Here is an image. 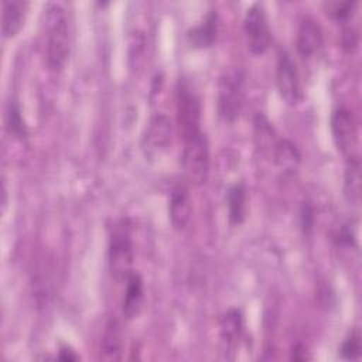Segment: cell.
Masks as SVG:
<instances>
[{"label": "cell", "mask_w": 362, "mask_h": 362, "mask_svg": "<svg viewBox=\"0 0 362 362\" xmlns=\"http://www.w3.org/2000/svg\"><path fill=\"white\" fill-rule=\"evenodd\" d=\"M276 85L280 98L294 106L301 96L297 65L287 51H280L276 65Z\"/></svg>", "instance_id": "8"}, {"label": "cell", "mask_w": 362, "mask_h": 362, "mask_svg": "<svg viewBox=\"0 0 362 362\" xmlns=\"http://www.w3.org/2000/svg\"><path fill=\"white\" fill-rule=\"evenodd\" d=\"M192 214L189 194L185 185L178 184L173 188L168 199V218L174 229L182 230L187 228Z\"/></svg>", "instance_id": "10"}, {"label": "cell", "mask_w": 362, "mask_h": 362, "mask_svg": "<svg viewBox=\"0 0 362 362\" xmlns=\"http://www.w3.org/2000/svg\"><path fill=\"white\" fill-rule=\"evenodd\" d=\"M322 30L313 17H304L297 31V51L301 57L308 58L317 54L322 47Z\"/></svg>", "instance_id": "11"}, {"label": "cell", "mask_w": 362, "mask_h": 362, "mask_svg": "<svg viewBox=\"0 0 362 362\" xmlns=\"http://www.w3.org/2000/svg\"><path fill=\"white\" fill-rule=\"evenodd\" d=\"M177 119L182 140L201 132V100L187 81H180L177 88Z\"/></svg>", "instance_id": "7"}, {"label": "cell", "mask_w": 362, "mask_h": 362, "mask_svg": "<svg viewBox=\"0 0 362 362\" xmlns=\"http://www.w3.org/2000/svg\"><path fill=\"white\" fill-rule=\"evenodd\" d=\"M181 164L187 180L192 185H204L209 175L211 156L209 141L206 134L201 130L184 140Z\"/></svg>", "instance_id": "3"}, {"label": "cell", "mask_w": 362, "mask_h": 362, "mask_svg": "<svg viewBox=\"0 0 362 362\" xmlns=\"http://www.w3.org/2000/svg\"><path fill=\"white\" fill-rule=\"evenodd\" d=\"M100 359L119 361L123 352V328L119 320H110L103 331L100 341Z\"/></svg>", "instance_id": "14"}, {"label": "cell", "mask_w": 362, "mask_h": 362, "mask_svg": "<svg viewBox=\"0 0 362 362\" xmlns=\"http://www.w3.org/2000/svg\"><path fill=\"white\" fill-rule=\"evenodd\" d=\"M6 127L18 139H25L27 127L21 116V110L16 102H10L6 112Z\"/></svg>", "instance_id": "20"}, {"label": "cell", "mask_w": 362, "mask_h": 362, "mask_svg": "<svg viewBox=\"0 0 362 362\" xmlns=\"http://www.w3.org/2000/svg\"><path fill=\"white\" fill-rule=\"evenodd\" d=\"M28 3L23 0L1 1V34L3 38H13L24 25Z\"/></svg>", "instance_id": "12"}, {"label": "cell", "mask_w": 362, "mask_h": 362, "mask_svg": "<svg viewBox=\"0 0 362 362\" xmlns=\"http://www.w3.org/2000/svg\"><path fill=\"white\" fill-rule=\"evenodd\" d=\"M243 34L247 49L253 55H263L272 44V33L262 3H253L245 13Z\"/></svg>", "instance_id": "5"}, {"label": "cell", "mask_w": 362, "mask_h": 362, "mask_svg": "<svg viewBox=\"0 0 362 362\" xmlns=\"http://www.w3.org/2000/svg\"><path fill=\"white\" fill-rule=\"evenodd\" d=\"M47 64L54 72L64 69L71 51V28L66 10L59 3H48L44 8Z\"/></svg>", "instance_id": "1"}, {"label": "cell", "mask_w": 362, "mask_h": 362, "mask_svg": "<svg viewBox=\"0 0 362 362\" xmlns=\"http://www.w3.org/2000/svg\"><path fill=\"white\" fill-rule=\"evenodd\" d=\"M243 331V315L238 308L228 310L219 321V337L226 351L235 349Z\"/></svg>", "instance_id": "15"}, {"label": "cell", "mask_w": 362, "mask_h": 362, "mask_svg": "<svg viewBox=\"0 0 362 362\" xmlns=\"http://www.w3.org/2000/svg\"><path fill=\"white\" fill-rule=\"evenodd\" d=\"M245 98V75L240 68H228L218 82V113L225 122H233L239 116Z\"/></svg>", "instance_id": "4"}, {"label": "cell", "mask_w": 362, "mask_h": 362, "mask_svg": "<svg viewBox=\"0 0 362 362\" xmlns=\"http://www.w3.org/2000/svg\"><path fill=\"white\" fill-rule=\"evenodd\" d=\"M226 204L230 223H242L246 209V187L243 182H236L229 187L226 192Z\"/></svg>", "instance_id": "19"}, {"label": "cell", "mask_w": 362, "mask_h": 362, "mask_svg": "<svg viewBox=\"0 0 362 362\" xmlns=\"http://www.w3.org/2000/svg\"><path fill=\"white\" fill-rule=\"evenodd\" d=\"M218 31H219V17L215 10H211L198 25L192 27L187 33V38L191 47L194 48H208L216 41Z\"/></svg>", "instance_id": "13"}, {"label": "cell", "mask_w": 362, "mask_h": 362, "mask_svg": "<svg viewBox=\"0 0 362 362\" xmlns=\"http://www.w3.org/2000/svg\"><path fill=\"white\" fill-rule=\"evenodd\" d=\"M359 354H361V337L356 331H354L344 339L339 348V355L344 359L354 361L359 358Z\"/></svg>", "instance_id": "22"}, {"label": "cell", "mask_w": 362, "mask_h": 362, "mask_svg": "<svg viewBox=\"0 0 362 362\" xmlns=\"http://www.w3.org/2000/svg\"><path fill=\"white\" fill-rule=\"evenodd\" d=\"M301 219H303V229H304L305 233H308V232L313 229V219H314V216H313V209H311V206H310L308 204L305 205V202H304V205H303Z\"/></svg>", "instance_id": "23"}, {"label": "cell", "mask_w": 362, "mask_h": 362, "mask_svg": "<svg viewBox=\"0 0 362 362\" xmlns=\"http://www.w3.org/2000/svg\"><path fill=\"white\" fill-rule=\"evenodd\" d=\"M325 13L332 17L337 21H348L351 18V16L354 14V10L356 7L355 1H339V0H331V1H325L322 4Z\"/></svg>", "instance_id": "21"}, {"label": "cell", "mask_w": 362, "mask_h": 362, "mask_svg": "<svg viewBox=\"0 0 362 362\" xmlns=\"http://www.w3.org/2000/svg\"><path fill=\"white\" fill-rule=\"evenodd\" d=\"M273 158H274V164L277 165V168L280 171H283L284 174L294 173L301 163V154H300L298 148L296 147L294 143H291L290 140H286V139L279 140L274 144Z\"/></svg>", "instance_id": "18"}, {"label": "cell", "mask_w": 362, "mask_h": 362, "mask_svg": "<svg viewBox=\"0 0 362 362\" xmlns=\"http://www.w3.org/2000/svg\"><path fill=\"white\" fill-rule=\"evenodd\" d=\"M173 137V124L167 115L154 113L141 134L140 147L146 158L154 160L161 157L170 147Z\"/></svg>", "instance_id": "6"}, {"label": "cell", "mask_w": 362, "mask_h": 362, "mask_svg": "<svg viewBox=\"0 0 362 362\" xmlns=\"http://www.w3.org/2000/svg\"><path fill=\"white\" fill-rule=\"evenodd\" d=\"M344 195L351 205H358L361 201V161L356 154L346 158L344 173Z\"/></svg>", "instance_id": "17"}, {"label": "cell", "mask_w": 362, "mask_h": 362, "mask_svg": "<svg viewBox=\"0 0 362 362\" xmlns=\"http://www.w3.org/2000/svg\"><path fill=\"white\" fill-rule=\"evenodd\" d=\"M143 304V280L139 273L132 272L130 276L126 279V291L122 303L123 315L127 320L134 318Z\"/></svg>", "instance_id": "16"}, {"label": "cell", "mask_w": 362, "mask_h": 362, "mask_svg": "<svg viewBox=\"0 0 362 362\" xmlns=\"http://www.w3.org/2000/svg\"><path fill=\"white\" fill-rule=\"evenodd\" d=\"M58 359H61V361H76V359H79V356L75 354L74 349H71L69 346L64 345V346H61V349H59Z\"/></svg>", "instance_id": "24"}, {"label": "cell", "mask_w": 362, "mask_h": 362, "mask_svg": "<svg viewBox=\"0 0 362 362\" xmlns=\"http://www.w3.org/2000/svg\"><path fill=\"white\" fill-rule=\"evenodd\" d=\"M109 270L116 281H126L132 273L134 250L130 233V225L127 219L119 221L109 239Z\"/></svg>", "instance_id": "2"}, {"label": "cell", "mask_w": 362, "mask_h": 362, "mask_svg": "<svg viewBox=\"0 0 362 362\" xmlns=\"http://www.w3.org/2000/svg\"><path fill=\"white\" fill-rule=\"evenodd\" d=\"M331 133L332 140L342 154L346 157L354 154L352 150L356 144V126L352 113L346 107H337L331 115Z\"/></svg>", "instance_id": "9"}]
</instances>
